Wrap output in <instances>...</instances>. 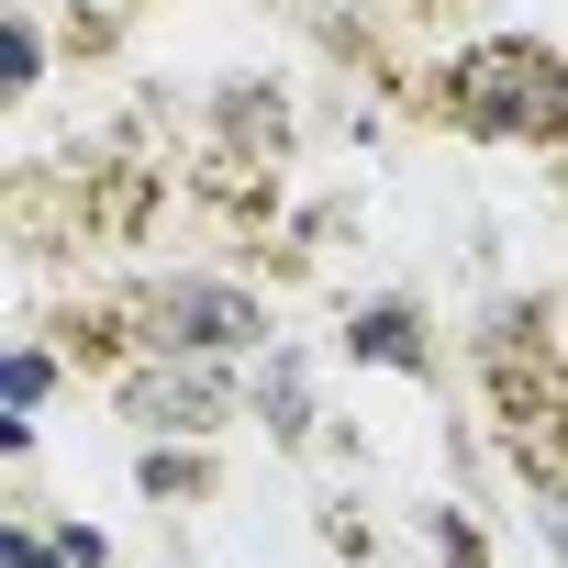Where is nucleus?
Returning a JSON list of instances; mask_svg holds the SVG:
<instances>
[{
  "instance_id": "nucleus-5",
  "label": "nucleus",
  "mask_w": 568,
  "mask_h": 568,
  "mask_svg": "<svg viewBox=\"0 0 568 568\" xmlns=\"http://www.w3.org/2000/svg\"><path fill=\"white\" fill-rule=\"evenodd\" d=\"M267 424H278V435H302V357H278V368H267Z\"/></svg>"
},
{
  "instance_id": "nucleus-1",
  "label": "nucleus",
  "mask_w": 568,
  "mask_h": 568,
  "mask_svg": "<svg viewBox=\"0 0 568 568\" xmlns=\"http://www.w3.org/2000/svg\"><path fill=\"white\" fill-rule=\"evenodd\" d=\"M446 112L468 134H568V68L546 45H479V57H457Z\"/></svg>"
},
{
  "instance_id": "nucleus-6",
  "label": "nucleus",
  "mask_w": 568,
  "mask_h": 568,
  "mask_svg": "<svg viewBox=\"0 0 568 568\" xmlns=\"http://www.w3.org/2000/svg\"><path fill=\"white\" fill-rule=\"evenodd\" d=\"M535 524H546V535H557V557H568V479H546V490H535Z\"/></svg>"
},
{
  "instance_id": "nucleus-2",
  "label": "nucleus",
  "mask_w": 568,
  "mask_h": 568,
  "mask_svg": "<svg viewBox=\"0 0 568 568\" xmlns=\"http://www.w3.org/2000/svg\"><path fill=\"white\" fill-rule=\"evenodd\" d=\"M123 413H134V424H156V435H212V424H223V379H212V357H201V346H190V357L168 346L156 368H134V379H123Z\"/></svg>"
},
{
  "instance_id": "nucleus-4",
  "label": "nucleus",
  "mask_w": 568,
  "mask_h": 568,
  "mask_svg": "<svg viewBox=\"0 0 568 568\" xmlns=\"http://www.w3.org/2000/svg\"><path fill=\"white\" fill-rule=\"evenodd\" d=\"M357 357H379V368H424V335H413V313L402 302H379V313H357V335H346Z\"/></svg>"
},
{
  "instance_id": "nucleus-3",
  "label": "nucleus",
  "mask_w": 568,
  "mask_h": 568,
  "mask_svg": "<svg viewBox=\"0 0 568 568\" xmlns=\"http://www.w3.org/2000/svg\"><path fill=\"white\" fill-rule=\"evenodd\" d=\"M256 335H267V313L245 291H223V278H179V291H156V346L223 357V346H256Z\"/></svg>"
}]
</instances>
